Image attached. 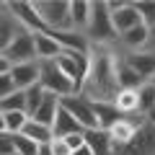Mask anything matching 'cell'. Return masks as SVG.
I'll list each match as a JSON object with an SVG mask.
<instances>
[{
  "label": "cell",
  "mask_w": 155,
  "mask_h": 155,
  "mask_svg": "<svg viewBox=\"0 0 155 155\" xmlns=\"http://www.w3.org/2000/svg\"><path fill=\"white\" fill-rule=\"evenodd\" d=\"M147 41H150V28H145L142 23H140V26L119 34L116 49H122V52H142L145 47H147Z\"/></svg>",
  "instance_id": "14"
},
{
  "label": "cell",
  "mask_w": 155,
  "mask_h": 155,
  "mask_svg": "<svg viewBox=\"0 0 155 155\" xmlns=\"http://www.w3.org/2000/svg\"><path fill=\"white\" fill-rule=\"evenodd\" d=\"M34 11L41 18L47 31H75L70 18V3L67 0H36Z\"/></svg>",
  "instance_id": "3"
},
{
  "label": "cell",
  "mask_w": 155,
  "mask_h": 155,
  "mask_svg": "<svg viewBox=\"0 0 155 155\" xmlns=\"http://www.w3.org/2000/svg\"><path fill=\"white\" fill-rule=\"evenodd\" d=\"M21 134H23V137H28L31 142H36V145L52 142V129H49V127H44V124H39V122H34L31 116H28V122L23 124Z\"/></svg>",
  "instance_id": "23"
},
{
  "label": "cell",
  "mask_w": 155,
  "mask_h": 155,
  "mask_svg": "<svg viewBox=\"0 0 155 155\" xmlns=\"http://www.w3.org/2000/svg\"><path fill=\"white\" fill-rule=\"evenodd\" d=\"M114 106H116V111L122 116H132V114H140V96H137V91H119L116 93V98H114Z\"/></svg>",
  "instance_id": "21"
},
{
  "label": "cell",
  "mask_w": 155,
  "mask_h": 155,
  "mask_svg": "<svg viewBox=\"0 0 155 155\" xmlns=\"http://www.w3.org/2000/svg\"><path fill=\"white\" fill-rule=\"evenodd\" d=\"M23 93H26V114H28V116H34V111H36L39 106H41V101H44L47 91L36 83V85H31V88H26Z\"/></svg>",
  "instance_id": "28"
},
{
  "label": "cell",
  "mask_w": 155,
  "mask_h": 155,
  "mask_svg": "<svg viewBox=\"0 0 155 155\" xmlns=\"http://www.w3.org/2000/svg\"><path fill=\"white\" fill-rule=\"evenodd\" d=\"M8 11H11L13 16L18 18V23H21L26 31H31V34H36V31H47L44 23H41V18H39L36 11H34V3H26V0L8 3Z\"/></svg>",
  "instance_id": "12"
},
{
  "label": "cell",
  "mask_w": 155,
  "mask_h": 155,
  "mask_svg": "<svg viewBox=\"0 0 155 155\" xmlns=\"http://www.w3.org/2000/svg\"><path fill=\"white\" fill-rule=\"evenodd\" d=\"M137 96H140V114L147 116V111L153 109V104H155V80H145L137 88Z\"/></svg>",
  "instance_id": "25"
},
{
  "label": "cell",
  "mask_w": 155,
  "mask_h": 155,
  "mask_svg": "<svg viewBox=\"0 0 155 155\" xmlns=\"http://www.w3.org/2000/svg\"><path fill=\"white\" fill-rule=\"evenodd\" d=\"M70 18H72V28L78 34H83L91 18V3L88 0H72L70 3Z\"/></svg>",
  "instance_id": "22"
},
{
  "label": "cell",
  "mask_w": 155,
  "mask_h": 155,
  "mask_svg": "<svg viewBox=\"0 0 155 155\" xmlns=\"http://www.w3.org/2000/svg\"><path fill=\"white\" fill-rule=\"evenodd\" d=\"M109 11H111V23H114L116 34H124V31H129V28H134V26L142 23L134 3H127V0H119V3H116V0H111Z\"/></svg>",
  "instance_id": "9"
},
{
  "label": "cell",
  "mask_w": 155,
  "mask_h": 155,
  "mask_svg": "<svg viewBox=\"0 0 155 155\" xmlns=\"http://www.w3.org/2000/svg\"><path fill=\"white\" fill-rule=\"evenodd\" d=\"M83 36L91 41V47H116L119 34H116L114 23H111V11H109L106 0L91 3V18H88Z\"/></svg>",
  "instance_id": "2"
},
{
  "label": "cell",
  "mask_w": 155,
  "mask_h": 155,
  "mask_svg": "<svg viewBox=\"0 0 155 155\" xmlns=\"http://www.w3.org/2000/svg\"><path fill=\"white\" fill-rule=\"evenodd\" d=\"M13 134H0V155H13Z\"/></svg>",
  "instance_id": "33"
},
{
  "label": "cell",
  "mask_w": 155,
  "mask_h": 155,
  "mask_svg": "<svg viewBox=\"0 0 155 155\" xmlns=\"http://www.w3.org/2000/svg\"><path fill=\"white\" fill-rule=\"evenodd\" d=\"M13 93H16V85H13L11 72H8V75H0V101H5L8 96H13Z\"/></svg>",
  "instance_id": "31"
},
{
  "label": "cell",
  "mask_w": 155,
  "mask_h": 155,
  "mask_svg": "<svg viewBox=\"0 0 155 155\" xmlns=\"http://www.w3.org/2000/svg\"><path fill=\"white\" fill-rule=\"evenodd\" d=\"M11 78L16 91H26L39 83V62H23V65H11Z\"/></svg>",
  "instance_id": "15"
},
{
  "label": "cell",
  "mask_w": 155,
  "mask_h": 155,
  "mask_svg": "<svg viewBox=\"0 0 155 155\" xmlns=\"http://www.w3.org/2000/svg\"><path fill=\"white\" fill-rule=\"evenodd\" d=\"M5 57L11 65H23V62H39L36 60V47H34V34L31 31H21L16 36L11 47L5 49Z\"/></svg>",
  "instance_id": "10"
},
{
  "label": "cell",
  "mask_w": 155,
  "mask_h": 155,
  "mask_svg": "<svg viewBox=\"0 0 155 155\" xmlns=\"http://www.w3.org/2000/svg\"><path fill=\"white\" fill-rule=\"evenodd\" d=\"M54 62L62 70V75L75 85V96H80L83 80H85V75H88V54H78V52H65L62 49Z\"/></svg>",
  "instance_id": "5"
},
{
  "label": "cell",
  "mask_w": 155,
  "mask_h": 155,
  "mask_svg": "<svg viewBox=\"0 0 155 155\" xmlns=\"http://www.w3.org/2000/svg\"><path fill=\"white\" fill-rule=\"evenodd\" d=\"M122 57L142 80H153L155 78V52H147V49H142V52H122Z\"/></svg>",
  "instance_id": "11"
},
{
  "label": "cell",
  "mask_w": 155,
  "mask_h": 155,
  "mask_svg": "<svg viewBox=\"0 0 155 155\" xmlns=\"http://www.w3.org/2000/svg\"><path fill=\"white\" fill-rule=\"evenodd\" d=\"M60 106L83 129H101L98 119H96V114H93V106H91L88 98H83V96H67V98H60Z\"/></svg>",
  "instance_id": "8"
},
{
  "label": "cell",
  "mask_w": 155,
  "mask_h": 155,
  "mask_svg": "<svg viewBox=\"0 0 155 155\" xmlns=\"http://www.w3.org/2000/svg\"><path fill=\"white\" fill-rule=\"evenodd\" d=\"M78 132H85V129L60 106L57 119H54V124H52V137H60V140H62V137H67V134H78Z\"/></svg>",
  "instance_id": "20"
},
{
  "label": "cell",
  "mask_w": 155,
  "mask_h": 155,
  "mask_svg": "<svg viewBox=\"0 0 155 155\" xmlns=\"http://www.w3.org/2000/svg\"><path fill=\"white\" fill-rule=\"evenodd\" d=\"M13 147H16L18 155H36L39 145L31 142L28 137H23V134H13Z\"/></svg>",
  "instance_id": "30"
},
{
  "label": "cell",
  "mask_w": 155,
  "mask_h": 155,
  "mask_svg": "<svg viewBox=\"0 0 155 155\" xmlns=\"http://www.w3.org/2000/svg\"><path fill=\"white\" fill-rule=\"evenodd\" d=\"M0 134H8L5 132V114H3V111H0Z\"/></svg>",
  "instance_id": "38"
},
{
  "label": "cell",
  "mask_w": 155,
  "mask_h": 155,
  "mask_svg": "<svg viewBox=\"0 0 155 155\" xmlns=\"http://www.w3.org/2000/svg\"><path fill=\"white\" fill-rule=\"evenodd\" d=\"M39 85L47 91V93L57 96V98H67V96H75V85L62 75V70L57 67L54 60H44L39 62Z\"/></svg>",
  "instance_id": "4"
},
{
  "label": "cell",
  "mask_w": 155,
  "mask_h": 155,
  "mask_svg": "<svg viewBox=\"0 0 155 155\" xmlns=\"http://www.w3.org/2000/svg\"><path fill=\"white\" fill-rule=\"evenodd\" d=\"M3 5H5V3H0V11H3Z\"/></svg>",
  "instance_id": "39"
},
{
  "label": "cell",
  "mask_w": 155,
  "mask_h": 155,
  "mask_svg": "<svg viewBox=\"0 0 155 155\" xmlns=\"http://www.w3.org/2000/svg\"><path fill=\"white\" fill-rule=\"evenodd\" d=\"M72 155H93V153H91V147H88V145H83V147L72 150Z\"/></svg>",
  "instance_id": "36"
},
{
  "label": "cell",
  "mask_w": 155,
  "mask_h": 155,
  "mask_svg": "<svg viewBox=\"0 0 155 155\" xmlns=\"http://www.w3.org/2000/svg\"><path fill=\"white\" fill-rule=\"evenodd\" d=\"M145 49H147V52H155V31H150V41H147Z\"/></svg>",
  "instance_id": "37"
},
{
  "label": "cell",
  "mask_w": 155,
  "mask_h": 155,
  "mask_svg": "<svg viewBox=\"0 0 155 155\" xmlns=\"http://www.w3.org/2000/svg\"><path fill=\"white\" fill-rule=\"evenodd\" d=\"M145 124V114H132V116H119L114 124H111L109 129H106V134H109L111 145H114V150L124 147L127 142H132V137L137 134V129Z\"/></svg>",
  "instance_id": "7"
},
{
  "label": "cell",
  "mask_w": 155,
  "mask_h": 155,
  "mask_svg": "<svg viewBox=\"0 0 155 155\" xmlns=\"http://www.w3.org/2000/svg\"><path fill=\"white\" fill-rule=\"evenodd\" d=\"M83 137H85V145L91 147L93 155H114V145H111L109 134L104 129H85Z\"/></svg>",
  "instance_id": "18"
},
{
  "label": "cell",
  "mask_w": 155,
  "mask_h": 155,
  "mask_svg": "<svg viewBox=\"0 0 155 155\" xmlns=\"http://www.w3.org/2000/svg\"><path fill=\"white\" fill-rule=\"evenodd\" d=\"M21 31H26V28H23L21 23H18V18L8 11V3H5L3 11H0V54H5V49L16 41V36Z\"/></svg>",
  "instance_id": "13"
},
{
  "label": "cell",
  "mask_w": 155,
  "mask_h": 155,
  "mask_svg": "<svg viewBox=\"0 0 155 155\" xmlns=\"http://www.w3.org/2000/svg\"><path fill=\"white\" fill-rule=\"evenodd\" d=\"M114 155H155V122L145 116V124L137 129L132 142L114 150Z\"/></svg>",
  "instance_id": "6"
},
{
  "label": "cell",
  "mask_w": 155,
  "mask_h": 155,
  "mask_svg": "<svg viewBox=\"0 0 155 155\" xmlns=\"http://www.w3.org/2000/svg\"><path fill=\"white\" fill-rule=\"evenodd\" d=\"M49 147H52V155H72V150L67 147V142H65V140H60V137H52Z\"/></svg>",
  "instance_id": "32"
},
{
  "label": "cell",
  "mask_w": 155,
  "mask_h": 155,
  "mask_svg": "<svg viewBox=\"0 0 155 155\" xmlns=\"http://www.w3.org/2000/svg\"><path fill=\"white\" fill-rule=\"evenodd\" d=\"M36 155H52V147H49V142H44V145H39Z\"/></svg>",
  "instance_id": "35"
},
{
  "label": "cell",
  "mask_w": 155,
  "mask_h": 155,
  "mask_svg": "<svg viewBox=\"0 0 155 155\" xmlns=\"http://www.w3.org/2000/svg\"><path fill=\"white\" fill-rule=\"evenodd\" d=\"M8 72H11V62L0 54V75H8Z\"/></svg>",
  "instance_id": "34"
},
{
  "label": "cell",
  "mask_w": 155,
  "mask_h": 155,
  "mask_svg": "<svg viewBox=\"0 0 155 155\" xmlns=\"http://www.w3.org/2000/svg\"><path fill=\"white\" fill-rule=\"evenodd\" d=\"M13 155H18V153H13Z\"/></svg>",
  "instance_id": "40"
},
{
  "label": "cell",
  "mask_w": 155,
  "mask_h": 155,
  "mask_svg": "<svg viewBox=\"0 0 155 155\" xmlns=\"http://www.w3.org/2000/svg\"><path fill=\"white\" fill-rule=\"evenodd\" d=\"M91 106H93V114H96V119H98V127L104 129V132L116 122V119H119V116H122L119 111H116L114 104H91Z\"/></svg>",
  "instance_id": "24"
},
{
  "label": "cell",
  "mask_w": 155,
  "mask_h": 155,
  "mask_svg": "<svg viewBox=\"0 0 155 155\" xmlns=\"http://www.w3.org/2000/svg\"><path fill=\"white\" fill-rule=\"evenodd\" d=\"M134 8H137V13H140L142 26L150 28V31H155V0H142V3H134Z\"/></svg>",
  "instance_id": "27"
},
{
  "label": "cell",
  "mask_w": 155,
  "mask_h": 155,
  "mask_svg": "<svg viewBox=\"0 0 155 155\" xmlns=\"http://www.w3.org/2000/svg\"><path fill=\"white\" fill-rule=\"evenodd\" d=\"M34 47H36V60L44 62V60H57L62 52V47L57 44V39L52 36L49 31H36L34 34Z\"/></svg>",
  "instance_id": "16"
},
{
  "label": "cell",
  "mask_w": 155,
  "mask_h": 155,
  "mask_svg": "<svg viewBox=\"0 0 155 155\" xmlns=\"http://www.w3.org/2000/svg\"><path fill=\"white\" fill-rule=\"evenodd\" d=\"M57 111H60V98H57V96H52V93H47L44 101H41V106L34 111L31 119L52 129V124H54V119H57Z\"/></svg>",
  "instance_id": "19"
},
{
  "label": "cell",
  "mask_w": 155,
  "mask_h": 155,
  "mask_svg": "<svg viewBox=\"0 0 155 155\" xmlns=\"http://www.w3.org/2000/svg\"><path fill=\"white\" fill-rule=\"evenodd\" d=\"M0 111H26V93L23 91H16L5 101H0Z\"/></svg>",
  "instance_id": "29"
},
{
  "label": "cell",
  "mask_w": 155,
  "mask_h": 155,
  "mask_svg": "<svg viewBox=\"0 0 155 155\" xmlns=\"http://www.w3.org/2000/svg\"><path fill=\"white\" fill-rule=\"evenodd\" d=\"M116 80V47H91L88 52V75L83 80L80 96L91 104H114L119 93Z\"/></svg>",
  "instance_id": "1"
},
{
  "label": "cell",
  "mask_w": 155,
  "mask_h": 155,
  "mask_svg": "<svg viewBox=\"0 0 155 155\" xmlns=\"http://www.w3.org/2000/svg\"><path fill=\"white\" fill-rule=\"evenodd\" d=\"M5 114V132L8 134H21L23 124L28 122V114L26 111H3Z\"/></svg>",
  "instance_id": "26"
},
{
  "label": "cell",
  "mask_w": 155,
  "mask_h": 155,
  "mask_svg": "<svg viewBox=\"0 0 155 155\" xmlns=\"http://www.w3.org/2000/svg\"><path fill=\"white\" fill-rule=\"evenodd\" d=\"M116 80H119V88H124V91H137L140 85L145 83L142 78L124 62V57H122L119 49H116Z\"/></svg>",
  "instance_id": "17"
},
{
  "label": "cell",
  "mask_w": 155,
  "mask_h": 155,
  "mask_svg": "<svg viewBox=\"0 0 155 155\" xmlns=\"http://www.w3.org/2000/svg\"><path fill=\"white\" fill-rule=\"evenodd\" d=\"M153 80H155V78H153Z\"/></svg>",
  "instance_id": "41"
}]
</instances>
